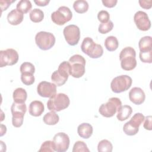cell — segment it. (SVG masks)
Here are the masks:
<instances>
[{"instance_id":"cell-35","label":"cell","mask_w":152,"mask_h":152,"mask_svg":"<svg viewBox=\"0 0 152 152\" xmlns=\"http://www.w3.org/2000/svg\"><path fill=\"white\" fill-rule=\"evenodd\" d=\"M20 71L21 73L30 72L34 74L35 72V67L33 64L28 62H24L20 65Z\"/></svg>"},{"instance_id":"cell-6","label":"cell","mask_w":152,"mask_h":152,"mask_svg":"<svg viewBox=\"0 0 152 152\" xmlns=\"http://www.w3.org/2000/svg\"><path fill=\"white\" fill-rule=\"evenodd\" d=\"M122 106L121 100L118 97H111L106 103L102 104L99 109L101 115L106 118L112 117Z\"/></svg>"},{"instance_id":"cell-4","label":"cell","mask_w":152,"mask_h":152,"mask_svg":"<svg viewBox=\"0 0 152 152\" xmlns=\"http://www.w3.org/2000/svg\"><path fill=\"white\" fill-rule=\"evenodd\" d=\"M69 103L70 100L66 94L58 93L49 98L47 102V107L50 111L59 112L67 108Z\"/></svg>"},{"instance_id":"cell-27","label":"cell","mask_w":152,"mask_h":152,"mask_svg":"<svg viewBox=\"0 0 152 152\" xmlns=\"http://www.w3.org/2000/svg\"><path fill=\"white\" fill-rule=\"evenodd\" d=\"M31 3L28 0H21L16 5L17 9L23 14L27 13L31 10Z\"/></svg>"},{"instance_id":"cell-15","label":"cell","mask_w":152,"mask_h":152,"mask_svg":"<svg viewBox=\"0 0 152 152\" xmlns=\"http://www.w3.org/2000/svg\"><path fill=\"white\" fill-rule=\"evenodd\" d=\"M134 21L137 27L141 31H147L151 27V21L146 12L138 11L134 16Z\"/></svg>"},{"instance_id":"cell-21","label":"cell","mask_w":152,"mask_h":152,"mask_svg":"<svg viewBox=\"0 0 152 152\" xmlns=\"http://www.w3.org/2000/svg\"><path fill=\"white\" fill-rule=\"evenodd\" d=\"M138 47L141 52H146L152 50V38L146 36L140 39L138 42Z\"/></svg>"},{"instance_id":"cell-37","label":"cell","mask_w":152,"mask_h":152,"mask_svg":"<svg viewBox=\"0 0 152 152\" xmlns=\"http://www.w3.org/2000/svg\"><path fill=\"white\" fill-rule=\"evenodd\" d=\"M97 18L101 23H105L109 21L110 14L106 10H101L97 14Z\"/></svg>"},{"instance_id":"cell-39","label":"cell","mask_w":152,"mask_h":152,"mask_svg":"<svg viewBox=\"0 0 152 152\" xmlns=\"http://www.w3.org/2000/svg\"><path fill=\"white\" fill-rule=\"evenodd\" d=\"M151 119H152V117L151 116L149 115V116H147L145 118H144V123L143 125L144 128L147 129V130H149L151 131L152 129V127H151Z\"/></svg>"},{"instance_id":"cell-43","label":"cell","mask_w":152,"mask_h":152,"mask_svg":"<svg viewBox=\"0 0 152 152\" xmlns=\"http://www.w3.org/2000/svg\"><path fill=\"white\" fill-rule=\"evenodd\" d=\"M6 131H7L6 126L3 124H1V136H2L4 134H5L6 133Z\"/></svg>"},{"instance_id":"cell-10","label":"cell","mask_w":152,"mask_h":152,"mask_svg":"<svg viewBox=\"0 0 152 152\" xmlns=\"http://www.w3.org/2000/svg\"><path fill=\"white\" fill-rule=\"evenodd\" d=\"M72 17L71 10L66 6H61L51 14L52 21L59 26H62L69 21Z\"/></svg>"},{"instance_id":"cell-12","label":"cell","mask_w":152,"mask_h":152,"mask_svg":"<svg viewBox=\"0 0 152 152\" xmlns=\"http://www.w3.org/2000/svg\"><path fill=\"white\" fill-rule=\"evenodd\" d=\"M18 52L14 49L9 48L0 51V66H11L17 63L18 61Z\"/></svg>"},{"instance_id":"cell-42","label":"cell","mask_w":152,"mask_h":152,"mask_svg":"<svg viewBox=\"0 0 152 152\" xmlns=\"http://www.w3.org/2000/svg\"><path fill=\"white\" fill-rule=\"evenodd\" d=\"M34 3L40 7L46 6L50 2L49 0H34Z\"/></svg>"},{"instance_id":"cell-20","label":"cell","mask_w":152,"mask_h":152,"mask_svg":"<svg viewBox=\"0 0 152 152\" xmlns=\"http://www.w3.org/2000/svg\"><path fill=\"white\" fill-rule=\"evenodd\" d=\"M132 112V107L129 105L121 106L117 111V119L120 121H124L128 119Z\"/></svg>"},{"instance_id":"cell-11","label":"cell","mask_w":152,"mask_h":152,"mask_svg":"<svg viewBox=\"0 0 152 152\" xmlns=\"http://www.w3.org/2000/svg\"><path fill=\"white\" fill-rule=\"evenodd\" d=\"M63 33L68 45L75 46L78 44L80 39V30L77 26L70 24L66 26L64 28Z\"/></svg>"},{"instance_id":"cell-7","label":"cell","mask_w":152,"mask_h":152,"mask_svg":"<svg viewBox=\"0 0 152 152\" xmlns=\"http://www.w3.org/2000/svg\"><path fill=\"white\" fill-rule=\"evenodd\" d=\"M35 42L39 49L43 50H47L54 46L55 37L50 32L41 31L36 34Z\"/></svg>"},{"instance_id":"cell-14","label":"cell","mask_w":152,"mask_h":152,"mask_svg":"<svg viewBox=\"0 0 152 152\" xmlns=\"http://www.w3.org/2000/svg\"><path fill=\"white\" fill-rule=\"evenodd\" d=\"M38 94L43 97H51L56 94V86L52 83L43 81L37 87Z\"/></svg>"},{"instance_id":"cell-3","label":"cell","mask_w":152,"mask_h":152,"mask_svg":"<svg viewBox=\"0 0 152 152\" xmlns=\"http://www.w3.org/2000/svg\"><path fill=\"white\" fill-rule=\"evenodd\" d=\"M68 62L70 64V75L78 78L84 74L86 61L83 56L78 54L74 55L70 57Z\"/></svg>"},{"instance_id":"cell-30","label":"cell","mask_w":152,"mask_h":152,"mask_svg":"<svg viewBox=\"0 0 152 152\" xmlns=\"http://www.w3.org/2000/svg\"><path fill=\"white\" fill-rule=\"evenodd\" d=\"M21 80L24 84L30 86L34 83L35 78L32 73L23 72L21 74Z\"/></svg>"},{"instance_id":"cell-33","label":"cell","mask_w":152,"mask_h":152,"mask_svg":"<svg viewBox=\"0 0 152 152\" xmlns=\"http://www.w3.org/2000/svg\"><path fill=\"white\" fill-rule=\"evenodd\" d=\"M12 125L15 128L20 127L23 123L24 119V114H20V113H15L12 114Z\"/></svg>"},{"instance_id":"cell-24","label":"cell","mask_w":152,"mask_h":152,"mask_svg":"<svg viewBox=\"0 0 152 152\" xmlns=\"http://www.w3.org/2000/svg\"><path fill=\"white\" fill-rule=\"evenodd\" d=\"M43 121L46 125H54L59 121V117L54 111H50L46 113L43 117Z\"/></svg>"},{"instance_id":"cell-28","label":"cell","mask_w":152,"mask_h":152,"mask_svg":"<svg viewBox=\"0 0 152 152\" xmlns=\"http://www.w3.org/2000/svg\"><path fill=\"white\" fill-rule=\"evenodd\" d=\"M27 110V107L25 103H15L14 102L11 107V111L12 114L20 113V114H25Z\"/></svg>"},{"instance_id":"cell-9","label":"cell","mask_w":152,"mask_h":152,"mask_svg":"<svg viewBox=\"0 0 152 152\" xmlns=\"http://www.w3.org/2000/svg\"><path fill=\"white\" fill-rule=\"evenodd\" d=\"M132 83L131 77L127 75H121L115 77L111 81L110 88L113 92L120 93L128 90Z\"/></svg>"},{"instance_id":"cell-41","label":"cell","mask_w":152,"mask_h":152,"mask_svg":"<svg viewBox=\"0 0 152 152\" xmlns=\"http://www.w3.org/2000/svg\"><path fill=\"white\" fill-rule=\"evenodd\" d=\"M102 3L104 6L107 8H113L114 7L117 2V0H102Z\"/></svg>"},{"instance_id":"cell-2","label":"cell","mask_w":152,"mask_h":152,"mask_svg":"<svg viewBox=\"0 0 152 152\" xmlns=\"http://www.w3.org/2000/svg\"><path fill=\"white\" fill-rule=\"evenodd\" d=\"M81 49L83 53L93 59L99 58L103 54L102 46L100 44L96 43L90 37H87L83 39Z\"/></svg>"},{"instance_id":"cell-40","label":"cell","mask_w":152,"mask_h":152,"mask_svg":"<svg viewBox=\"0 0 152 152\" xmlns=\"http://www.w3.org/2000/svg\"><path fill=\"white\" fill-rule=\"evenodd\" d=\"M140 5L141 8L146 10L150 9L152 7V1H138Z\"/></svg>"},{"instance_id":"cell-5","label":"cell","mask_w":152,"mask_h":152,"mask_svg":"<svg viewBox=\"0 0 152 152\" xmlns=\"http://www.w3.org/2000/svg\"><path fill=\"white\" fill-rule=\"evenodd\" d=\"M70 64L68 61L62 62L57 70L55 71L52 75L51 80L56 86L64 85L67 81L69 75Z\"/></svg>"},{"instance_id":"cell-22","label":"cell","mask_w":152,"mask_h":152,"mask_svg":"<svg viewBox=\"0 0 152 152\" xmlns=\"http://www.w3.org/2000/svg\"><path fill=\"white\" fill-rule=\"evenodd\" d=\"M12 97L14 102L15 103H25L27 97V94L25 89L21 87H19L17 88L13 91Z\"/></svg>"},{"instance_id":"cell-36","label":"cell","mask_w":152,"mask_h":152,"mask_svg":"<svg viewBox=\"0 0 152 152\" xmlns=\"http://www.w3.org/2000/svg\"><path fill=\"white\" fill-rule=\"evenodd\" d=\"M152 50L146 52H140L139 56L140 60L144 63L151 64L152 62Z\"/></svg>"},{"instance_id":"cell-17","label":"cell","mask_w":152,"mask_h":152,"mask_svg":"<svg viewBox=\"0 0 152 152\" xmlns=\"http://www.w3.org/2000/svg\"><path fill=\"white\" fill-rule=\"evenodd\" d=\"M24 18V14L17 8L12 10L7 15L8 22L12 25L17 26L20 24Z\"/></svg>"},{"instance_id":"cell-19","label":"cell","mask_w":152,"mask_h":152,"mask_svg":"<svg viewBox=\"0 0 152 152\" xmlns=\"http://www.w3.org/2000/svg\"><path fill=\"white\" fill-rule=\"evenodd\" d=\"M93 126L88 123H82L77 128L78 135L84 139L89 138L93 134Z\"/></svg>"},{"instance_id":"cell-1","label":"cell","mask_w":152,"mask_h":152,"mask_svg":"<svg viewBox=\"0 0 152 152\" xmlns=\"http://www.w3.org/2000/svg\"><path fill=\"white\" fill-rule=\"evenodd\" d=\"M135 56L136 52L133 48L131 46L124 48L119 54L121 68L125 71H131L134 69L137 66Z\"/></svg>"},{"instance_id":"cell-38","label":"cell","mask_w":152,"mask_h":152,"mask_svg":"<svg viewBox=\"0 0 152 152\" xmlns=\"http://www.w3.org/2000/svg\"><path fill=\"white\" fill-rule=\"evenodd\" d=\"M14 2H15V0H1L0 5L1 8V12H2L4 10H6L10 6L11 4Z\"/></svg>"},{"instance_id":"cell-18","label":"cell","mask_w":152,"mask_h":152,"mask_svg":"<svg viewBox=\"0 0 152 152\" xmlns=\"http://www.w3.org/2000/svg\"><path fill=\"white\" fill-rule=\"evenodd\" d=\"M29 113L33 116H40L45 110L43 103L39 100L32 101L29 105Z\"/></svg>"},{"instance_id":"cell-29","label":"cell","mask_w":152,"mask_h":152,"mask_svg":"<svg viewBox=\"0 0 152 152\" xmlns=\"http://www.w3.org/2000/svg\"><path fill=\"white\" fill-rule=\"evenodd\" d=\"M99 152H111L113 150L112 143L107 140H101L97 145Z\"/></svg>"},{"instance_id":"cell-8","label":"cell","mask_w":152,"mask_h":152,"mask_svg":"<svg viewBox=\"0 0 152 152\" xmlns=\"http://www.w3.org/2000/svg\"><path fill=\"white\" fill-rule=\"evenodd\" d=\"M145 116L141 113H136L133 115L131 119L126 122L123 126V131L125 134L129 136L136 135L139 127L144 121Z\"/></svg>"},{"instance_id":"cell-31","label":"cell","mask_w":152,"mask_h":152,"mask_svg":"<svg viewBox=\"0 0 152 152\" xmlns=\"http://www.w3.org/2000/svg\"><path fill=\"white\" fill-rule=\"evenodd\" d=\"M113 28V23L112 21L109 20L107 23H101L99 26L98 31L101 34H106L110 31Z\"/></svg>"},{"instance_id":"cell-13","label":"cell","mask_w":152,"mask_h":152,"mask_svg":"<svg viewBox=\"0 0 152 152\" xmlns=\"http://www.w3.org/2000/svg\"><path fill=\"white\" fill-rule=\"evenodd\" d=\"M54 149L57 152H65L68 150L69 145V137L64 132H58L53 138Z\"/></svg>"},{"instance_id":"cell-25","label":"cell","mask_w":152,"mask_h":152,"mask_svg":"<svg viewBox=\"0 0 152 152\" xmlns=\"http://www.w3.org/2000/svg\"><path fill=\"white\" fill-rule=\"evenodd\" d=\"M73 8L77 13L83 14L87 11L88 9V4L84 0L75 1L73 4Z\"/></svg>"},{"instance_id":"cell-16","label":"cell","mask_w":152,"mask_h":152,"mask_svg":"<svg viewBox=\"0 0 152 152\" xmlns=\"http://www.w3.org/2000/svg\"><path fill=\"white\" fill-rule=\"evenodd\" d=\"M129 99L134 104L140 105L144 102L145 94L142 89L140 87H135L131 88V90L129 91Z\"/></svg>"},{"instance_id":"cell-32","label":"cell","mask_w":152,"mask_h":152,"mask_svg":"<svg viewBox=\"0 0 152 152\" xmlns=\"http://www.w3.org/2000/svg\"><path fill=\"white\" fill-rule=\"evenodd\" d=\"M72 152H89L90 150L88 148L86 144L82 141H77L75 142L72 148Z\"/></svg>"},{"instance_id":"cell-26","label":"cell","mask_w":152,"mask_h":152,"mask_svg":"<svg viewBox=\"0 0 152 152\" xmlns=\"http://www.w3.org/2000/svg\"><path fill=\"white\" fill-rule=\"evenodd\" d=\"M29 17L30 20L33 23H39L44 18V12L40 9L34 8L30 11Z\"/></svg>"},{"instance_id":"cell-23","label":"cell","mask_w":152,"mask_h":152,"mask_svg":"<svg viewBox=\"0 0 152 152\" xmlns=\"http://www.w3.org/2000/svg\"><path fill=\"white\" fill-rule=\"evenodd\" d=\"M104 45L108 51L113 52L118 49L119 46V42L115 36H110L106 38Z\"/></svg>"},{"instance_id":"cell-34","label":"cell","mask_w":152,"mask_h":152,"mask_svg":"<svg viewBox=\"0 0 152 152\" xmlns=\"http://www.w3.org/2000/svg\"><path fill=\"white\" fill-rule=\"evenodd\" d=\"M55 151L54 149V144L52 141L48 140L45 141L41 145L40 148L39 150V152H53Z\"/></svg>"}]
</instances>
